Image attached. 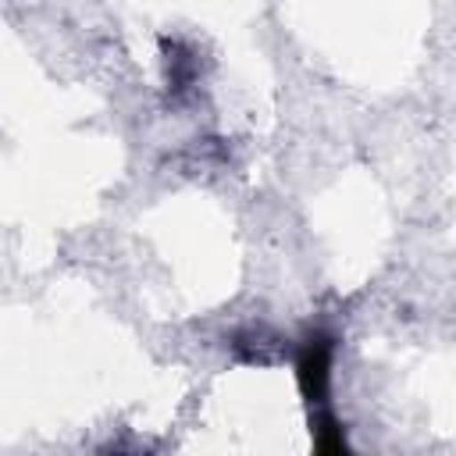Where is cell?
Here are the masks:
<instances>
[{"label":"cell","mask_w":456,"mask_h":456,"mask_svg":"<svg viewBox=\"0 0 456 456\" xmlns=\"http://www.w3.org/2000/svg\"><path fill=\"white\" fill-rule=\"evenodd\" d=\"M331 367H335V338L328 331L306 335L303 346L296 349V388H299L303 403L310 406V413L328 406Z\"/></svg>","instance_id":"obj_1"},{"label":"cell","mask_w":456,"mask_h":456,"mask_svg":"<svg viewBox=\"0 0 456 456\" xmlns=\"http://www.w3.org/2000/svg\"><path fill=\"white\" fill-rule=\"evenodd\" d=\"M310 435H314V449L317 452H328V456H338L346 452V431H342V420L324 406V410H314L310 413Z\"/></svg>","instance_id":"obj_2"},{"label":"cell","mask_w":456,"mask_h":456,"mask_svg":"<svg viewBox=\"0 0 456 456\" xmlns=\"http://www.w3.org/2000/svg\"><path fill=\"white\" fill-rule=\"evenodd\" d=\"M164 64H167V86H171V89L192 86V78H196V57H192L189 50H182L178 43H171Z\"/></svg>","instance_id":"obj_3"}]
</instances>
